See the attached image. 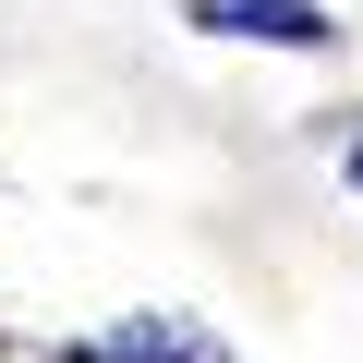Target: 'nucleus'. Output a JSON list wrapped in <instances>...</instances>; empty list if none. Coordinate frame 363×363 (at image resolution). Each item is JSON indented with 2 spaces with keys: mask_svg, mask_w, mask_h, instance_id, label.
<instances>
[{
  "mask_svg": "<svg viewBox=\"0 0 363 363\" xmlns=\"http://www.w3.org/2000/svg\"><path fill=\"white\" fill-rule=\"evenodd\" d=\"M351 194H363V145H351Z\"/></svg>",
  "mask_w": 363,
  "mask_h": 363,
  "instance_id": "3",
  "label": "nucleus"
},
{
  "mask_svg": "<svg viewBox=\"0 0 363 363\" xmlns=\"http://www.w3.org/2000/svg\"><path fill=\"white\" fill-rule=\"evenodd\" d=\"M73 363H230V351H218V327H194V315H121V327H85Z\"/></svg>",
  "mask_w": 363,
  "mask_h": 363,
  "instance_id": "1",
  "label": "nucleus"
},
{
  "mask_svg": "<svg viewBox=\"0 0 363 363\" xmlns=\"http://www.w3.org/2000/svg\"><path fill=\"white\" fill-rule=\"evenodd\" d=\"M206 37H267V49H327V13L315 0H182Z\"/></svg>",
  "mask_w": 363,
  "mask_h": 363,
  "instance_id": "2",
  "label": "nucleus"
}]
</instances>
